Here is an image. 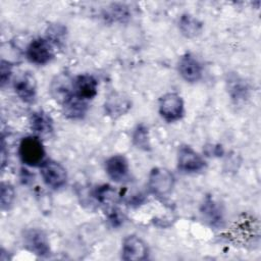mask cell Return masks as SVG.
I'll return each mask as SVG.
<instances>
[{"label": "cell", "instance_id": "obj_8", "mask_svg": "<svg viewBox=\"0 0 261 261\" xmlns=\"http://www.w3.org/2000/svg\"><path fill=\"white\" fill-rule=\"evenodd\" d=\"M107 175L115 182H125L129 179V166L126 158L122 155H113L105 162Z\"/></svg>", "mask_w": 261, "mask_h": 261}, {"label": "cell", "instance_id": "obj_26", "mask_svg": "<svg viewBox=\"0 0 261 261\" xmlns=\"http://www.w3.org/2000/svg\"><path fill=\"white\" fill-rule=\"evenodd\" d=\"M108 219L112 223L113 226H118L122 222V216L120 215L119 211L117 209H115V208L111 209L110 213L108 214Z\"/></svg>", "mask_w": 261, "mask_h": 261}, {"label": "cell", "instance_id": "obj_22", "mask_svg": "<svg viewBox=\"0 0 261 261\" xmlns=\"http://www.w3.org/2000/svg\"><path fill=\"white\" fill-rule=\"evenodd\" d=\"M15 198V192L13 187L10 184L2 182L1 184V193H0V199H1V209L7 210L11 207L13 200Z\"/></svg>", "mask_w": 261, "mask_h": 261}, {"label": "cell", "instance_id": "obj_17", "mask_svg": "<svg viewBox=\"0 0 261 261\" xmlns=\"http://www.w3.org/2000/svg\"><path fill=\"white\" fill-rule=\"evenodd\" d=\"M63 113L66 117L70 119L83 118L87 112L88 105L87 102L77 98L75 95L66 101L63 105Z\"/></svg>", "mask_w": 261, "mask_h": 261}, {"label": "cell", "instance_id": "obj_21", "mask_svg": "<svg viewBox=\"0 0 261 261\" xmlns=\"http://www.w3.org/2000/svg\"><path fill=\"white\" fill-rule=\"evenodd\" d=\"M94 197L102 204H109L111 202H116L118 199V195L116 194L115 190L112 189L110 186H101L98 187L94 191Z\"/></svg>", "mask_w": 261, "mask_h": 261}, {"label": "cell", "instance_id": "obj_9", "mask_svg": "<svg viewBox=\"0 0 261 261\" xmlns=\"http://www.w3.org/2000/svg\"><path fill=\"white\" fill-rule=\"evenodd\" d=\"M121 257L126 261L145 260L148 257L147 245L142 239L136 236H128L123 241Z\"/></svg>", "mask_w": 261, "mask_h": 261}, {"label": "cell", "instance_id": "obj_4", "mask_svg": "<svg viewBox=\"0 0 261 261\" xmlns=\"http://www.w3.org/2000/svg\"><path fill=\"white\" fill-rule=\"evenodd\" d=\"M159 113L168 122L180 119L184 115V101L176 93H167L159 101Z\"/></svg>", "mask_w": 261, "mask_h": 261}, {"label": "cell", "instance_id": "obj_5", "mask_svg": "<svg viewBox=\"0 0 261 261\" xmlns=\"http://www.w3.org/2000/svg\"><path fill=\"white\" fill-rule=\"evenodd\" d=\"M41 175L44 182L52 189L63 187L67 180L66 169L54 160H47L41 165Z\"/></svg>", "mask_w": 261, "mask_h": 261}, {"label": "cell", "instance_id": "obj_7", "mask_svg": "<svg viewBox=\"0 0 261 261\" xmlns=\"http://www.w3.org/2000/svg\"><path fill=\"white\" fill-rule=\"evenodd\" d=\"M23 241L25 247L34 254L45 257L50 253L49 242L46 233L39 228H31L24 232Z\"/></svg>", "mask_w": 261, "mask_h": 261}, {"label": "cell", "instance_id": "obj_11", "mask_svg": "<svg viewBox=\"0 0 261 261\" xmlns=\"http://www.w3.org/2000/svg\"><path fill=\"white\" fill-rule=\"evenodd\" d=\"M98 92V82L91 74H80L73 80L74 95L84 100L93 99Z\"/></svg>", "mask_w": 261, "mask_h": 261}, {"label": "cell", "instance_id": "obj_6", "mask_svg": "<svg viewBox=\"0 0 261 261\" xmlns=\"http://www.w3.org/2000/svg\"><path fill=\"white\" fill-rule=\"evenodd\" d=\"M177 166L187 173L198 172L205 167L204 159L190 146H180L177 152Z\"/></svg>", "mask_w": 261, "mask_h": 261}, {"label": "cell", "instance_id": "obj_10", "mask_svg": "<svg viewBox=\"0 0 261 261\" xmlns=\"http://www.w3.org/2000/svg\"><path fill=\"white\" fill-rule=\"evenodd\" d=\"M178 72L186 82L196 83L202 76L203 67L194 55L187 53L178 61Z\"/></svg>", "mask_w": 261, "mask_h": 261}, {"label": "cell", "instance_id": "obj_16", "mask_svg": "<svg viewBox=\"0 0 261 261\" xmlns=\"http://www.w3.org/2000/svg\"><path fill=\"white\" fill-rule=\"evenodd\" d=\"M203 23L191 14H182L179 19V31L186 38H195L201 34Z\"/></svg>", "mask_w": 261, "mask_h": 261}, {"label": "cell", "instance_id": "obj_20", "mask_svg": "<svg viewBox=\"0 0 261 261\" xmlns=\"http://www.w3.org/2000/svg\"><path fill=\"white\" fill-rule=\"evenodd\" d=\"M133 142L135 146L141 150H144V151L151 150L148 128L144 124H139L135 128L133 134Z\"/></svg>", "mask_w": 261, "mask_h": 261}, {"label": "cell", "instance_id": "obj_13", "mask_svg": "<svg viewBox=\"0 0 261 261\" xmlns=\"http://www.w3.org/2000/svg\"><path fill=\"white\" fill-rule=\"evenodd\" d=\"M14 90L17 96L25 103H32L36 99L37 84L35 77L27 72L18 77L14 83Z\"/></svg>", "mask_w": 261, "mask_h": 261}, {"label": "cell", "instance_id": "obj_3", "mask_svg": "<svg viewBox=\"0 0 261 261\" xmlns=\"http://www.w3.org/2000/svg\"><path fill=\"white\" fill-rule=\"evenodd\" d=\"M28 59L35 64L43 65L54 57L53 43L47 38H38L30 43L27 48Z\"/></svg>", "mask_w": 261, "mask_h": 261}, {"label": "cell", "instance_id": "obj_18", "mask_svg": "<svg viewBox=\"0 0 261 261\" xmlns=\"http://www.w3.org/2000/svg\"><path fill=\"white\" fill-rule=\"evenodd\" d=\"M227 89L231 99L236 102L243 101L248 97L249 88L247 84L236 74H229L227 80Z\"/></svg>", "mask_w": 261, "mask_h": 261}, {"label": "cell", "instance_id": "obj_14", "mask_svg": "<svg viewBox=\"0 0 261 261\" xmlns=\"http://www.w3.org/2000/svg\"><path fill=\"white\" fill-rule=\"evenodd\" d=\"M130 105V101L123 95L113 93L108 97V99L105 102V111L107 115L116 118L126 113L132 107Z\"/></svg>", "mask_w": 261, "mask_h": 261}, {"label": "cell", "instance_id": "obj_15", "mask_svg": "<svg viewBox=\"0 0 261 261\" xmlns=\"http://www.w3.org/2000/svg\"><path fill=\"white\" fill-rule=\"evenodd\" d=\"M30 124L31 128L40 136H47L53 130V120L51 116L43 110L32 113Z\"/></svg>", "mask_w": 261, "mask_h": 261}, {"label": "cell", "instance_id": "obj_1", "mask_svg": "<svg viewBox=\"0 0 261 261\" xmlns=\"http://www.w3.org/2000/svg\"><path fill=\"white\" fill-rule=\"evenodd\" d=\"M21 161L29 166H39L45 162L46 152L41 140L35 136H29L21 140L18 148Z\"/></svg>", "mask_w": 261, "mask_h": 261}, {"label": "cell", "instance_id": "obj_25", "mask_svg": "<svg viewBox=\"0 0 261 261\" xmlns=\"http://www.w3.org/2000/svg\"><path fill=\"white\" fill-rule=\"evenodd\" d=\"M12 72V64L6 60H1V65H0V81H1V86L3 87L10 79Z\"/></svg>", "mask_w": 261, "mask_h": 261}, {"label": "cell", "instance_id": "obj_12", "mask_svg": "<svg viewBox=\"0 0 261 261\" xmlns=\"http://www.w3.org/2000/svg\"><path fill=\"white\" fill-rule=\"evenodd\" d=\"M51 94L57 102L63 105L74 96L73 81H70L65 74H59L51 84Z\"/></svg>", "mask_w": 261, "mask_h": 261}, {"label": "cell", "instance_id": "obj_24", "mask_svg": "<svg viewBox=\"0 0 261 261\" xmlns=\"http://www.w3.org/2000/svg\"><path fill=\"white\" fill-rule=\"evenodd\" d=\"M64 33H65V29L64 27L60 25V24H56V25H52L50 27V29H48V40H50L53 44H59L60 42H62V38L64 37Z\"/></svg>", "mask_w": 261, "mask_h": 261}, {"label": "cell", "instance_id": "obj_23", "mask_svg": "<svg viewBox=\"0 0 261 261\" xmlns=\"http://www.w3.org/2000/svg\"><path fill=\"white\" fill-rule=\"evenodd\" d=\"M129 15L127 7L120 4H113L111 8L106 12L105 17L110 18L111 20H117V21H123L125 18H127Z\"/></svg>", "mask_w": 261, "mask_h": 261}, {"label": "cell", "instance_id": "obj_19", "mask_svg": "<svg viewBox=\"0 0 261 261\" xmlns=\"http://www.w3.org/2000/svg\"><path fill=\"white\" fill-rule=\"evenodd\" d=\"M201 213L206 221H208L211 225H218L222 220V212L218 206V203H216L210 197L205 199L201 208Z\"/></svg>", "mask_w": 261, "mask_h": 261}, {"label": "cell", "instance_id": "obj_2", "mask_svg": "<svg viewBox=\"0 0 261 261\" xmlns=\"http://www.w3.org/2000/svg\"><path fill=\"white\" fill-rule=\"evenodd\" d=\"M174 186V176L166 168L155 167L151 170L148 179V187L152 194L157 197L167 196Z\"/></svg>", "mask_w": 261, "mask_h": 261}]
</instances>
